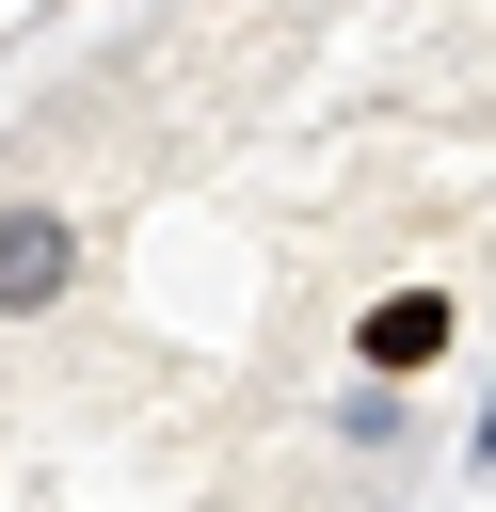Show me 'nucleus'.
<instances>
[{
  "mask_svg": "<svg viewBox=\"0 0 496 512\" xmlns=\"http://www.w3.org/2000/svg\"><path fill=\"white\" fill-rule=\"evenodd\" d=\"M464 464H480V480H496V384H480V432H464Z\"/></svg>",
  "mask_w": 496,
  "mask_h": 512,
  "instance_id": "nucleus-3",
  "label": "nucleus"
},
{
  "mask_svg": "<svg viewBox=\"0 0 496 512\" xmlns=\"http://www.w3.org/2000/svg\"><path fill=\"white\" fill-rule=\"evenodd\" d=\"M448 336H464L448 288H368V304H352V368H368V384H432Z\"/></svg>",
  "mask_w": 496,
  "mask_h": 512,
  "instance_id": "nucleus-1",
  "label": "nucleus"
},
{
  "mask_svg": "<svg viewBox=\"0 0 496 512\" xmlns=\"http://www.w3.org/2000/svg\"><path fill=\"white\" fill-rule=\"evenodd\" d=\"M64 288H80V224L16 192V208H0V320H48Z\"/></svg>",
  "mask_w": 496,
  "mask_h": 512,
  "instance_id": "nucleus-2",
  "label": "nucleus"
}]
</instances>
